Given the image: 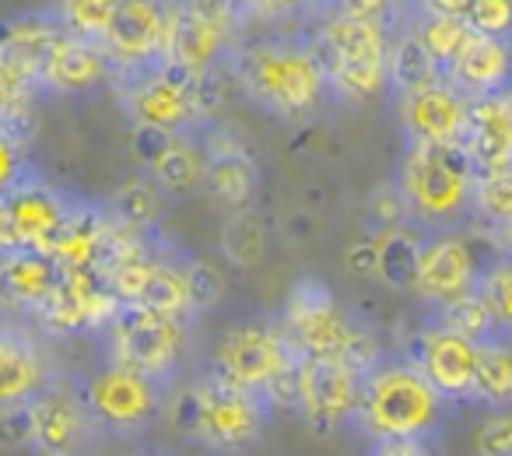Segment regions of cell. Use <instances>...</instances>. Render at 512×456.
<instances>
[{"label": "cell", "instance_id": "1", "mask_svg": "<svg viewBox=\"0 0 512 456\" xmlns=\"http://www.w3.org/2000/svg\"><path fill=\"white\" fill-rule=\"evenodd\" d=\"M228 67L242 92L278 120H299L313 113L330 88L320 39L309 43L306 36H292V32L239 46L228 57Z\"/></svg>", "mask_w": 512, "mask_h": 456}, {"label": "cell", "instance_id": "2", "mask_svg": "<svg viewBox=\"0 0 512 456\" xmlns=\"http://www.w3.org/2000/svg\"><path fill=\"white\" fill-rule=\"evenodd\" d=\"M449 400L425 379L414 362H383L365 376L362 404L355 414V428L372 442H435L446 421Z\"/></svg>", "mask_w": 512, "mask_h": 456}, {"label": "cell", "instance_id": "3", "mask_svg": "<svg viewBox=\"0 0 512 456\" xmlns=\"http://www.w3.org/2000/svg\"><path fill=\"white\" fill-rule=\"evenodd\" d=\"M169 407L179 432L214 453L235 456L260 442L274 400L267 393L228 383L218 372H207L204 379L179 390Z\"/></svg>", "mask_w": 512, "mask_h": 456}, {"label": "cell", "instance_id": "4", "mask_svg": "<svg viewBox=\"0 0 512 456\" xmlns=\"http://www.w3.org/2000/svg\"><path fill=\"white\" fill-rule=\"evenodd\" d=\"M477 165L463 144H411L400 193L404 204L428 225H453L474 207Z\"/></svg>", "mask_w": 512, "mask_h": 456}, {"label": "cell", "instance_id": "5", "mask_svg": "<svg viewBox=\"0 0 512 456\" xmlns=\"http://www.w3.org/2000/svg\"><path fill=\"white\" fill-rule=\"evenodd\" d=\"M330 92L341 99H369L390 85V25L376 18L334 15L320 32Z\"/></svg>", "mask_w": 512, "mask_h": 456}, {"label": "cell", "instance_id": "6", "mask_svg": "<svg viewBox=\"0 0 512 456\" xmlns=\"http://www.w3.org/2000/svg\"><path fill=\"white\" fill-rule=\"evenodd\" d=\"M299 358V348L288 337H281L278 330L260 327V323H242V327H232L221 334L218 348H214L211 372L225 376L235 386L267 393L274 400L281 383H295Z\"/></svg>", "mask_w": 512, "mask_h": 456}, {"label": "cell", "instance_id": "7", "mask_svg": "<svg viewBox=\"0 0 512 456\" xmlns=\"http://www.w3.org/2000/svg\"><path fill=\"white\" fill-rule=\"evenodd\" d=\"M109 365H120L155 383H169L183 355V320L151 313L144 306H120L109 323Z\"/></svg>", "mask_w": 512, "mask_h": 456}, {"label": "cell", "instance_id": "8", "mask_svg": "<svg viewBox=\"0 0 512 456\" xmlns=\"http://www.w3.org/2000/svg\"><path fill=\"white\" fill-rule=\"evenodd\" d=\"M127 109L141 127L165 130L172 137H186L204 120L200 106V74H190L176 64H162L130 78Z\"/></svg>", "mask_w": 512, "mask_h": 456}, {"label": "cell", "instance_id": "9", "mask_svg": "<svg viewBox=\"0 0 512 456\" xmlns=\"http://www.w3.org/2000/svg\"><path fill=\"white\" fill-rule=\"evenodd\" d=\"M362 383L365 372H358L344 358L302 355L299 369H295V407L316 432L355 425L358 404H362Z\"/></svg>", "mask_w": 512, "mask_h": 456}, {"label": "cell", "instance_id": "10", "mask_svg": "<svg viewBox=\"0 0 512 456\" xmlns=\"http://www.w3.org/2000/svg\"><path fill=\"white\" fill-rule=\"evenodd\" d=\"M288 341L299 348V355L316 358H344L348 362L362 327L348 320L337 309V299L320 278H302L288 292Z\"/></svg>", "mask_w": 512, "mask_h": 456}, {"label": "cell", "instance_id": "11", "mask_svg": "<svg viewBox=\"0 0 512 456\" xmlns=\"http://www.w3.org/2000/svg\"><path fill=\"white\" fill-rule=\"evenodd\" d=\"M71 207L64 193L53 190L50 183L29 176L18 183L4 186V200H0V239H4V253L11 250H50L53 239L64 232L71 221Z\"/></svg>", "mask_w": 512, "mask_h": 456}, {"label": "cell", "instance_id": "12", "mask_svg": "<svg viewBox=\"0 0 512 456\" xmlns=\"http://www.w3.org/2000/svg\"><path fill=\"white\" fill-rule=\"evenodd\" d=\"M81 400L88 404L92 418L99 421V428L134 435L158 418L165 404V386L130 369H120V365H106L85 383Z\"/></svg>", "mask_w": 512, "mask_h": 456}, {"label": "cell", "instance_id": "13", "mask_svg": "<svg viewBox=\"0 0 512 456\" xmlns=\"http://www.w3.org/2000/svg\"><path fill=\"white\" fill-rule=\"evenodd\" d=\"M172 0H120V8L102 43L106 57L120 74H141L165 64Z\"/></svg>", "mask_w": 512, "mask_h": 456}, {"label": "cell", "instance_id": "14", "mask_svg": "<svg viewBox=\"0 0 512 456\" xmlns=\"http://www.w3.org/2000/svg\"><path fill=\"white\" fill-rule=\"evenodd\" d=\"M477 362H481V344L456 330L432 323L421 330L414 365L425 372V379L453 404V400H477Z\"/></svg>", "mask_w": 512, "mask_h": 456}, {"label": "cell", "instance_id": "15", "mask_svg": "<svg viewBox=\"0 0 512 456\" xmlns=\"http://www.w3.org/2000/svg\"><path fill=\"white\" fill-rule=\"evenodd\" d=\"M228 25L200 8V0H172L169 43H165V64H176L190 74H207L228 64Z\"/></svg>", "mask_w": 512, "mask_h": 456}, {"label": "cell", "instance_id": "16", "mask_svg": "<svg viewBox=\"0 0 512 456\" xmlns=\"http://www.w3.org/2000/svg\"><path fill=\"white\" fill-rule=\"evenodd\" d=\"M484 271H477L474 250L453 232L425 239L421 253V274H418V295L432 306H453L456 299L481 288Z\"/></svg>", "mask_w": 512, "mask_h": 456}, {"label": "cell", "instance_id": "17", "mask_svg": "<svg viewBox=\"0 0 512 456\" xmlns=\"http://www.w3.org/2000/svg\"><path fill=\"white\" fill-rule=\"evenodd\" d=\"M29 425V442L36 453H78L92 435V428H99V421L92 418L81 393L46 386L29 404Z\"/></svg>", "mask_w": 512, "mask_h": 456}, {"label": "cell", "instance_id": "18", "mask_svg": "<svg viewBox=\"0 0 512 456\" xmlns=\"http://www.w3.org/2000/svg\"><path fill=\"white\" fill-rule=\"evenodd\" d=\"M467 123L470 99L449 81L404 99V130L411 144H463Z\"/></svg>", "mask_w": 512, "mask_h": 456}, {"label": "cell", "instance_id": "19", "mask_svg": "<svg viewBox=\"0 0 512 456\" xmlns=\"http://www.w3.org/2000/svg\"><path fill=\"white\" fill-rule=\"evenodd\" d=\"M449 85L460 88L467 99H491L512 88V43L477 36L460 53V60L449 71Z\"/></svg>", "mask_w": 512, "mask_h": 456}, {"label": "cell", "instance_id": "20", "mask_svg": "<svg viewBox=\"0 0 512 456\" xmlns=\"http://www.w3.org/2000/svg\"><path fill=\"white\" fill-rule=\"evenodd\" d=\"M463 148L470 151L481 176L512 169V116L502 95L470 99V123L463 134Z\"/></svg>", "mask_w": 512, "mask_h": 456}, {"label": "cell", "instance_id": "21", "mask_svg": "<svg viewBox=\"0 0 512 456\" xmlns=\"http://www.w3.org/2000/svg\"><path fill=\"white\" fill-rule=\"evenodd\" d=\"M113 60L106 57V50L95 43H85V39L74 36H60L57 46L50 50L43 67V88L60 95H78L95 88L99 81H106L113 74Z\"/></svg>", "mask_w": 512, "mask_h": 456}, {"label": "cell", "instance_id": "22", "mask_svg": "<svg viewBox=\"0 0 512 456\" xmlns=\"http://www.w3.org/2000/svg\"><path fill=\"white\" fill-rule=\"evenodd\" d=\"M46 362L29 334L8 327L0 337V407H25L46 390Z\"/></svg>", "mask_w": 512, "mask_h": 456}, {"label": "cell", "instance_id": "23", "mask_svg": "<svg viewBox=\"0 0 512 456\" xmlns=\"http://www.w3.org/2000/svg\"><path fill=\"white\" fill-rule=\"evenodd\" d=\"M204 190L228 211H253L256 190H260V172L256 162L235 144H211L207 148Z\"/></svg>", "mask_w": 512, "mask_h": 456}, {"label": "cell", "instance_id": "24", "mask_svg": "<svg viewBox=\"0 0 512 456\" xmlns=\"http://www.w3.org/2000/svg\"><path fill=\"white\" fill-rule=\"evenodd\" d=\"M64 267L43 250H11L4 253V288L15 302L29 309H46V302L60 292Z\"/></svg>", "mask_w": 512, "mask_h": 456}, {"label": "cell", "instance_id": "25", "mask_svg": "<svg viewBox=\"0 0 512 456\" xmlns=\"http://www.w3.org/2000/svg\"><path fill=\"white\" fill-rule=\"evenodd\" d=\"M442 81H446V74H442V67L432 60V53L425 50V43H421L411 29L400 32V36L393 39V53H390V88L393 92L411 99V95L442 85Z\"/></svg>", "mask_w": 512, "mask_h": 456}, {"label": "cell", "instance_id": "26", "mask_svg": "<svg viewBox=\"0 0 512 456\" xmlns=\"http://www.w3.org/2000/svg\"><path fill=\"white\" fill-rule=\"evenodd\" d=\"M425 239L411 228H386L379 236V281L397 292H418Z\"/></svg>", "mask_w": 512, "mask_h": 456}, {"label": "cell", "instance_id": "27", "mask_svg": "<svg viewBox=\"0 0 512 456\" xmlns=\"http://www.w3.org/2000/svg\"><path fill=\"white\" fill-rule=\"evenodd\" d=\"M477 400L491 411H512V334H498L481 344Z\"/></svg>", "mask_w": 512, "mask_h": 456}, {"label": "cell", "instance_id": "28", "mask_svg": "<svg viewBox=\"0 0 512 456\" xmlns=\"http://www.w3.org/2000/svg\"><path fill=\"white\" fill-rule=\"evenodd\" d=\"M204 169L207 158H200V151L190 144V137H176L162 151V158L148 169V179L162 193H190L197 186H204Z\"/></svg>", "mask_w": 512, "mask_h": 456}, {"label": "cell", "instance_id": "29", "mask_svg": "<svg viewBox=\"0 0 512 456\" xmlns=\"http://www.w3.org/2000/svg\"><path fill=\"white\" fill-rule=\"evenodd\" d=\"M411 32L425 43V50L432 53V60L442 67L446 78L456 60H460V53L470 46V39H474V29L463 18H439V15H418Z\"/></svg>", "mask_w": 512, "mask_h": 456}, {"label": "cell", "instance_id": "30", "mask_svg": "<svg viewBox=\"0 0 512 456\" xmlns=\"http://www.w3.org/2000/svg\"><path fill=\"white\" fill-rule=\"evenodd\" d=\"M134 306H144V309H151V313L172 316V320H183V316L193 309L190 285H186V271L176 264H162V260H155V264H151V274H148V285H144L141 299H137Z\"/></svg>", "mask_w": 512, "mask_h": 456}, {"label": "cell", "instance_id": "31", "mask_svg": "<svg viewBox=\"0 0 512 456\" xmlns=\"http://www.w3.org/2000/svg\"><path fill=\"white\" fill-rule=\"evenodd\" d=\"M334 15V0H239V18H256V22H271L281 29L309 25L316 18L327 25Z\"/></svg>", "mask_w": 512, "mask_h": 456}, {"label": "cell", "instance_id": "32", "mask_svg": "<svg viewBox=\"0 0 512 456\" xmlns=\"http://www.w3.org/2000/svg\"><path fill=\"white\" fill-rule=\"evenodd\" d=\"M221 253L232 267H256L267 253V228L256 211H235L221 225Z\"/></svg>", "mask_w": 512, "mask_h": 456}, {"label": "cell", "instance_id": "33", "mask_svg": "<svg viewBox=\"0 0 512 456\" xmlns=\"http://www.w3.org/2000/svg\"><path fill=\"white\" fill-rule=\"evenodd\" d=\"M435 323H442V327L456 330V334L470 337V341H477V344L491 341V337H498V334H509V330L498 323V316L491 313V306L481 295V288L470 292V295H463V299H456L453 306H442L439 320Z\"/></svg>", "mask_w": 512, "mask_h": 456}, {"label": "cell", "instance_id": "34", "mask_svg": "<svg viewBox=\"0 0 512 456\" xmlns=\"http://www.w3.org/2000/svg\"><path fill=\"white\" fill-rule=\"evenodd\" d=\"M116 8H120V0H60L57 18L67 36L102 46L109 36Z\"/></svg>", "mask_w": 512, "mask_h": 456}, {"label": "cell", "instance_id": "35", "mask_svg": "<svg viewBox=\"0 0 512 456\" xmlns=\"http://www.w3.org/2000/svg\"><path fill=\"white\" fill-rule=\"evenodd\" d=\"M158 186L151 183V179H127V183L116 190V197H113V218L120 221V225H127V228H137V232H144L148 225H155V218H158Z\"/></svg>", "mask_w": 512, "mask_h": 456}, {"label": "cell", "instance_id": "36", "mask_svg": "<svg viewBox=\"0 0 512 456\" xmlns=\"http://www.w3.org/2000/svg\"><path fill=\"white\" fill-rule=\"evenodd\" d=\"M474 211L481 214V218L495 221V225L512 228V169L477 176Z\"/></svg>", "mask_w": 512, "mask_h": 456}, {"label": "cell", "instance_id": "37", "mask_svg": "<svg viewBox=\"0 0 512 456\" xmlns=\"http://www.w3.org/2000/svg\"><path fill=\"white\" fill-rule=\"evenodd\" d=\"M183 271H186V285H190V302L197 313L211 309L225 295V274L214 264H207V260H186Z\"/></svg>", "mask_w": 512, "mask_h": 456}, {"label": "cell", "instance_id": "38", "mask_svg": "<svg viewBox=\"0 0 512 456\" xmlns=\"http://www.w3.org/2000/svg\"><path fill=\"white\" fill-rule=\"evenodd\" d=\"M481 295L488 299L491 313L498 316L505 330L512 334V260H498L481 278Z\"/></svg>", "mask_w": 512, "mask_h": 456}, {"label": "cell", "instance_id": "39", "mask_svg": "<svg viewBox=\"0 0 512 456\" xmlns=\"http://www.w3.org/2000/svg\"><path fill=\"white\" fill-rule=\"evenodd\" d=\"M467 25L477 36L512 43V0H477L467 15Z\"/></svg>", "mask_w": 512, "mask_h": 456}, {"label": "cell", "instance_id": "40", "mask_svg": "<svg viewBox=\"0 0 512 456\" xmlns=\"http://www.w3.org/2000/svg\"><path fill=\"white\" fill-rule=\"evenodd\" d=\"M474 456H512V411H488L474 432Z\"/></svg>", "mask_w": 512, "mask_h": 456}, {"label": "cell", "instance_id": "41", "mask_svg": "<svg viewBox=\"0 0 512 456\" xmlns=\"http://www.w3.org/2000/svg\"><path fill=\"white\" fill-rule=\"evenodd\" d=\"M172 141H176V137L165 134V130L141 127V123H134V155H137V162H141L144 169H151V165L162 158V151L169 148Z\"/></svg>", "mask_w": 512, "mask_h": 456}, {"label": "cell", "instance_id": "42", "mask_svg": "<svg viewBox=\"0 0 512 456\" xmlns=\"http://www.w3.org/2000/svg\"><path fill=\"white\" fill-rule=\"evenodd\" d=\"M344 264L358 278H379V239H362L344 253Z\"/></svg>", "mask_w": 512, "mask_h": 456}, {"label": "cell", "instance_id": "43", "mask_svg": "<svg viewBox=\"0 0 512 456\" xmlns=\"http://www.w3.org/2000/svg\"><path fill=\"white\" fill-rule=\"evenodd\" d=\"M337 15H355V18H376V22L390 25L386 15H390L393 0H334Z\"/></svg>", "mask_w": 512, "mask_h": 456}, {"label": "cell", "instance_id": "44", "mask_svg": "<svg viewBox=\"0 0 512 456\" xmlns=\"http://www.w3.org/2000/svg\"><path fill=\"white\" fill-rule=\"evenodd\" d=\"M477 0H414V11L418 15H439V18H463L474 11Z\"/></svg>", "mask_w": 512, "mask_h": 456}, {"label": "cell", "instance_id": "45", "mask_svg": "<svg viewBox=\"0 0 512 456\" xmlns=\"http://www.w3.org/2000/svg\"><path fill=\"white\" fill-rule=\"evenodd\" d=\"M369 456H435V442H428V439L383 442V446H372Z\"/></svg>", "mask_w": 512, "mask_h": 456}, {"label": "cell", "instance_id": "46", "mask_svg": "<svg viewBox=\"0 0 512 456\" xmlns=\"http://www.w3.org/2000/svg\"><path fill=\"white\" fill-rule=\"evenodd\" d=\"M127 456H169V453H165V449H134V453H127Z\"/></svg>", "mask_w": 512, "mask_h": 456}, {"label": "cell", "instance_id": "47", "mask_svg": "<svg viewBox=\"0 0 512 456\" xmlns=\"http://www.w3.org/2000/svg\"><path fill=\"white\" fill-rule=\"evenodd\" d=\"M502 102H505V109H509V116H512V88H509V92H502Z\"/></svg>", "mask_w": 512, "mask_h": 456}, {"label": "cell", "instance_id": "48", "mask_svg": "<svg viewBox=\"0 0 512 456\" xmlns=\"http://www.w3.org/2000/svg\"><path fill=\"white\" fill-rule=\"evenodd\" d=\"M39 456H78V453H39Z\"/></svg>", "mask_w": 512, "mask_h": 456}]
</instances>
